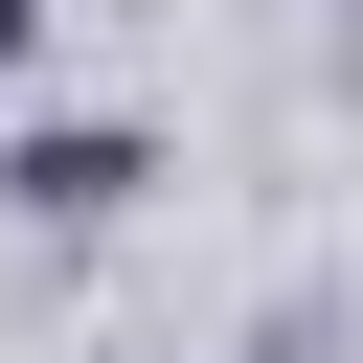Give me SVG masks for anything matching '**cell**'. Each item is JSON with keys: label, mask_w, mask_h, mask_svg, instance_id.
<instances>
[{"label": "cell", "mask_w": 363, "mask_h": 363, "mask_svg": "<svg viewBox=\"0 0 363 363\" xmlns=\"http://www.w3.org/2000/svg\"><path fill=\"white\" fill-rule=\"evenodd\" d=\"M23 45H45V0H0V68H23Z\"/></svg>", "instance_id": "7a4b0ae2"}, {"label": "cell", "mask_w": 363, "mask_h": 363, "mask_svg": "<svg viewBox=\"0 0 363 363\" xmlns=\"http://www.w3.org/2000/svg\"><path fill=\"white\" fill-rule=\"evenodd\" d=\"M159 159L113 136V113H68V136H0V204H45V227H91V204H136Z\"/></svg>", "instance_id": "6da1fadb"}]
</instances>
